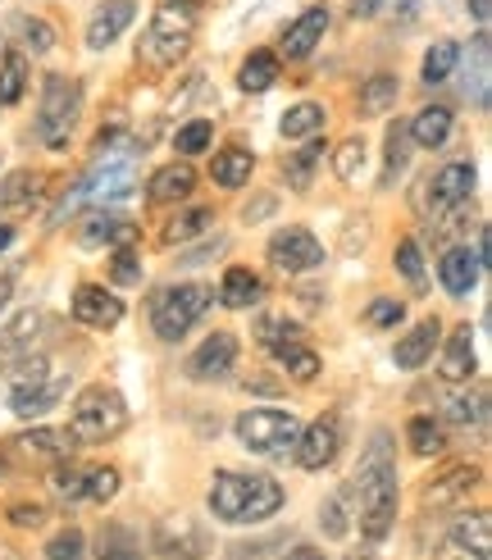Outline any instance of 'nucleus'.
Wrapping results in <instances>:
<instances>
[{
  "label": "nucleus",
  "mask_w": 492,
  "mask_h": 560,
  "mask_svg": "<svg viewBox=\"0 0 492 560\" xmlns=\"http://www.w3.org/2000/svg\"><path fill=\"white\" fill-rule=\"evenodd\" d=\"M470 10H475L479 23H488V10H492V5H488V0H470Z\"/></svg>",
  "instance_id": "nucleus-59"
},
{
  "label": "nucleus",
  "mask_w": 492,
  "mask_h": 560,
  "mask_svg": "<svg viewBox=\"0 0 492 560\" xmlns=\"http://www.w3.org/2000/svg\"><path fill=\"white\" fill-rule=\"evenodd\" d=\"M251 170H256V160H251V151H242V147H224L214 160H210V178L219 183V187H242V183H251Z\"/></svg>",
  "instance_id": "nucleus-26"
},
{
  "label": "nucleus",
  "mask_w": 492,
  "mask_h": 560,
  "mask_svg": "<svg viewBox=\"0 0 492 560\" xmlns=\"http://www.w3.org/2000/svg\"><path fill=\"white\" fill-rule=\"evenodd\" d=\"M82 119V88L65 73H46L42 109H37V142L46 151H69V137Z\"/></svg>",
  "instance_id": "nucleus-4"
},
{
  "label": "nucleus",
  "mask_w": 492,
  "mask_h": 560,
  "mask_svg": "<svg viewBox=\"0 0 492 560\" xmlns=\"http://www.w3.org/2000/svg\"><path fill=\"white\" fill-rule=\"evenodd\" d=\"M33 370H23L19 374V383H14V392H10V410L19 415V419H37V415H46L55 401L69 392V378L65 374H55L50 370V360H27Z\"/></svg>",
  "instance_id": "nucleus-8"
},
{
  "label": "nucleus",
  "mask_w": 492,
  "mask_h": 560,
  "mask_svg": "<svg viewBox=\"0 0 492 560\" xmlns=\"http://www.w3.org/2000/svg\"><path fill=\"white\" fill-rule=\"evenodd\" d=\"M273 82H279V55H273V50H251V55H246L242 73H237V88L260 96V92L273 88Z\"/></svg>",
  "instance_id": "nucleus-25"
},
{
  "label": "nucleus",
  "mask_w": 492,
  "mask_h": 560,
  "mask_svg": "<svg viewBox=\"0 0 492 560\" xmlns=\"http://www.w3.org/2000/svg\"><path fill=\"white\" fill-rule=\"evenodd\" d=\"M355 492H361V534L370 542H383L397 520V460H393V438L374 433L370 446L355 465Z\"/></svg>",
  "instance_id": "nucleus-1"
},
{
  "label": "nucleus",
  "mask_w": 492,
  "mask_h": 560,
  "mask_svg": "<svg viewBox=\"0 0 492 560\" xmlns=\"http://www.w3.org/2000/svg\"><path fill=\"white\" fill-rule=\"evenodd\" d=\"M378 5H383V0H355L351 14H355V19H370V14H378Z\"/></svg>",
  "instance_id": "nucleus-57"
},
{
  "label": "nucleus",
  "mask_w": 492,
  "mask_h": 560,
  "mask_svg": "<svg viewBox=\"0 0 492 560\" xmlns=\"http://www.w3.org/2000/svg\"><path fill=\"white\" fill-rule=\"evenodd\" d=\"M233 365H237V338L233 332H210V338L187 355V378L214 383V378H229Z\"/></svg>",
  "instance_id": "nucleus-12"
},
{
  "label": "nucleus",
  "mask_w": 492,
  "mask_h": 560,
  "mask_svg": "<svg viewBox=\"0 0 492 560\" xmlns=\"http://www.w3.org/2000/svg\"><path fill=\"white\" fill-rule=\"evenodd\" d=\"M479 256L470 246H452L447 256H443V265H437V278H443V288L452 292V296H470L475 292V283H479Z\"/></svg>",
  "instance_id": "nucleus-19"
},
{
  "label": "nucleus",
  "mask_w": 492,
  "mask_h": 560,
  "mask_svg": "<svg viewBox=\"0 0 492 560\" xmlns=\"http://www.w3.org/2000/svg\"><path fill=\"white\" fill-rule=\"evenodd\" d=\"M37 324H42V315H37V311H23L14 324H5V328H0V370H5L10 360L23 351V342H27V338H33V332H37Z\"/></svg>",
  "instance_id": "nucleus-32"
},
{
  "label": "nucleus",
  "mask_w": 492,
  "mask_h": 560,
  "mask_svg": "<svg viewBox=\"0 0 492 560\" xmlns=\"http://www.w3.org/2000/svg\"><path fill=\"white\" fill-rule=\"evenodd\" d=\"M397 78L393 73H374V78H365L361 82V96H355V109H361L365 119H374V115H388V109L397 105Z\"/></svg>",
  "instance_id": "nucleus-27"
},
{
  "label": "nucleus",
  "mask_w": 492,
  "mask_h": 560,
  "mask_svg": "<svg viewBox=\"0 0 492 560\" xmlns=\"http://www.w3.org/2000/svg\"><path fill=\"white\" fill-rule=\"evenodd\" d=\"M401 319H406V305H401V301H388V296L374 301L370 311H365V324H370V328H397Z\"/></svg>",
  "instance_id": "nucleus-50"
},
{
  "label": "nucleus",
  "mask_w": 492,
  "mask_h": 560,
  "mask_svg": "<svg viewBox=\"0 0 492 560\" xmlns=\"http://www.w3.org/2000/svg\"><path fill=\"white\" fill-rule=\"evenodd\" d=\"M301 419L296 415H288V410H246V415H237V424H233V433H237V442L246 446V452H256V456H288L292 446H296V438H301Z\"/></svg>",
  "instance_id": "nucleus-6"
},
{
  "label": "nucleus",
  "mask_w": 492,
  "mask_h": 560,
  "mask_svg": "<svg viewBox=\"0 0 492 560\" xmlns=\"http://www.w3.org/2000/svg\"><path fill=\"white\" fill-rule=\"evenodd\" d=\"M42 187V174L33 170H14L5 183H0V210H10V206H23V201H33Z\"/></svg>",
  "instance_id": "nucleus-39"
},
{
  "label": "nucleus",
  "mask_w": 492,
  "mask_h": 560,
  "mask_svg": "<svg viewBox=\"0 0 492 560\" xmlns=\"http://www.w3.org/2000/svg\"><path fill=\"white\" fill-rule=\"evenodd\" d=\"M437 338H443V319H437V315L420 319V324H415V328H410V332H406V338L397 342V351H393V360H397V370H420V365H429V355H433Z\"/></svg>",
  "instance_id": "nucleus-16"
},
{
  "label": "nucleus",
  "mask_w": 492,
  "mask_h": 560,
  "mask_svg": "<svg viewBox=\"0 0 492 560\" xmlns=\"http://www.w3.org/2000/svg\"><path fill=\"white\" fill-rule=\"evenodd\" d=\"M183 5H201V0H183Z\"/></svg>",
  "instance_id": "nucleus-62"
},
{
  "label": "nucleus",
  "mask_w": 492,
  "mask_h": 560,
  "mask_svg": "<svg viewBox=\"0 0 492 560\" xmlns=\"http://www.w3.org/2000/svg\"><path fill=\"white\" fill-rule=\"evenodd\" d=\"M14 27L23 33V46L33 50V55H46V50H55V27L46 23V19H14Z\"/></svg>",
  "instance_id": "nucleus-42"
},
{
  "label": "nucleus",
  "mask_w": 492,
  "mask_h": 560,
  "mask_svg": "<svg viewBox=\"0 0 492 560\" xmlns=\"http://www.w3.org/2000/svg\"><path fill=\"white\" fill-rule=\"evenodd\" d=\"M82 497H92V501H115L119 497V469H109V465H96V469H82Z\"/></svg>",
  "instance_id": "nucleus-40"
},
{
  "label": "nucleus",
  "mask_w": 492,
  "mask_h": 560,
  "mask_svg": "<svg viewBox=\"0 0 492 560\" xmlns=\"http://www.w3.org/2000/svg\"><path fill=\"white\" fill-rule=\"evenodd\" d=\"M283 560H324V551L319 547H292Z\"/></svg>",
  "instance_id": "nucleus-56"
},
{
  "label": "nucleus",
  "mask_w": 492,
  "mask_h": 560,
  "mask_svg": "<svg viewBox=\"0 0 492 560\" xmlns=\"http://www.w3.org/2000/svg\"><path fill=\"white\" fill-rule=\"evenodd\" d=\"M406 438H410V452L424 456V460L447 452V438H443V429H437L429 415H415V419H410V424H406Z\"/></svg>",
  "instance_id": "nucleus-31"
},
{
  "label": "nucleus",
  "mask_w": 492,
  "mask_h": 560,
  "mask_svg": "<svg viewBox=\"0 0 492 560\" xmlns=\"http://www.w3.org/2000/svg\"><path fill=\"white\" fill-rule=\"evenodd\" d=\"M347 560H378V556H374V551H351Z\"/></svg>",
  "instance_id": "nucleus-61"
},
{
  "label": "nucleus",
  "mask_w": 492,
  "mask_h": 560,
  "mask_svg": "<svg viewBox=\"0 0 492 560\" xmlns=\"http://www.w3.org/2000/svg\"><path fill=\"white\" fill-rule=\"evenodd\" d=\"M447 419H452L456 429L479 424V419H483V397H452L447 401Z\"/></svg>",
  "instance_id": "nucleus-49"
},
{
  "label": "nucleus",
  "mask_w": 492,
  "mask_h": 560,
  "mask_svg": "<svg viewBox=\"0 0 492 560\" xmlns=\"http://www.w3.org/2000/svg\"><path fill=\"white\" fill-rule=\"evenodd\" d=\"M296 465L301 469H324V465H333L338 460V452H342V424H338V415H324V419H315L311 429H301V438H296Z\"/></svg>",
  "instance_id": "nucleus-11"
},
{
  "label": "nucleus",
  "mask_w": 492,
  "mask_h": 560,
  "mask_svg": "<svg viewBox=\"0 0 492 560\" xmlns=\"http://www.w3.org/2000/svg\"><path fill=\"white\" fill-rule=\"evenodd\" d=\"M273 360H279L283 374H288V378H296V383H311V378L319 374V355H315L311 347H301V342H283V347H273Z\"/></svg>",
  "instance_id": "nucleus-29"
},
{
  "label": "nucleus",
  "mask_w": 492,
  "mask_h": 560,
  "mask_svg": "<svg viewBox=\"0 0 492 560\" xmlns=\"http://www.w3.org/2000/svg\"><path fill=\"white\" fill-rule=\"evenodd\" d=\"M265 551H269V542H237L229 551V560H265Z\"/></svg>",
  "instance_id": "nucleus-55"
},
{
  "label": "nucleus",
  "mask_w": 492,
  "mask_h": 560,
  "mask_svg": "<svg viewBox=\"0 0 492 560\" xmlns=\"http://www.w3.org/2000/svg\"><path fill=\"white\" fill-rule=\"evenodd\" d=\"M191 187H197V174H191V164L174 160V164H164V170L151 174V187H147V201L151 206H178L191 196Z\"/></svg>",
  "instance_id": "nucleus-18"
},
{
  "label": "nucleus",
  "mask_w": 492,
  "mask_h": 560,
  "mask_svg": "<svg viewBox=\"0 0 492 560\" xmlns=\"http://www.w3.org/2000/svg\"><path fill=\"white\" fill-rule=\"evenodd\" d=\"M269 265L283 273H311L324 265V246L306 229H279L269 237Z\"/></svg>",
  "instance_id": "nucleus-10"
},
{
  "label": "nucleus",
  "mask_w": 492,
  "mask_h": 560,
  "mask_svg": "<svg viewBox=\"0 0 492 560\" xmlns=\"http://www.w3.org/2000/svg\"><path fill=\"white\" fill-rule=\"evenodd\" d=\"M328 33V10H306V14H301L292 27H288V33H283V55H288V60H306V55L319 46V37Z\"/></svg>",
  "instance_id": "nucleus-20"
},
{
  "label": "nucleus",
  "mask_w": 492,
  "mask_h": 560,
  "mask_svg": "<svg viewBox=\"0 0 492 560\" xmlns=\"http://www.w3.org/2000/svg\"><path fill=\"white\" fill-rule=\"evenodd\" d=\"M406 137H410L415 147H424V151L447 147V137H452V109H447V105H429V109H420V115L406 124Z\"/></svg>",
  "instance_id": "nucleus-21"
},
{
  "label": "nucleus",
  "mask_w": 492,
  "mask_h": 560,
  "mask_svg": "<svg viewBox=\"0 0 492 560\" xmlns=\"http://www.w3.org/2000/svg\"><path fill=\"white\" fill-rule=\"evenodd\" d=\"M319 524H324V534L328 538H342L347 534V492H333V497H328L324 501V511H319Z\"/></svg>",
  "instance_id": "nucleus-48"
},
{
  "label": "nucleus",
  "mask_w": 492,
  "mask_h": 560,
  "mask_svg": "<svg viewBox=\"0 0 492 560\" xmlns=\"http://www.w3.org/2000/svg\"><path fill=\"white\" fill-rule=\"evenodd\" d=\"M470 191H475V164H447L443 174H433V178H429V191H424V210H429V219L456 210L460 201H470Z\"/></svg>",
  "instance_id": "nucleus-13"
},
{
  "label": "nucleus",
  "mask_w": 492,
  "mask_h": 560,
  "mask_svg": "<svg viewBox=\"0 0 492 560\" xmlns=\"http://www.w3.org/2000/svg\"><path fill=\"white\" fill-rule=\"evenodd\" d=\"M10 520H14L19 528H37V524L46 520V511H42V506H14V511H10Z\"/></svg>",
  "instance_id": "nucleus-54"
},
{
  "label": "nucleus",
  "mask_w": 492,
  "mask_h": 560,
  "mask_svg": "<svg viewBox=\"0 0 492 560\" xmlns=\"http://www.w3.org/2000/svg\"><path fill=\"white\" fill-rule=\"evenodd\" d=\"M488 528H492V524H488V515H475V520L456 524V528H452V538H447L452 560H488V547H492Z\"/></svg>",
  "instance_id": "nucleus-24"
},
{
  "label": "nucleus",
  "mask_w": 492,
  "mask_h": 560,
  "mask_svg": "<svg viewBox=\"0 0 492 560\" xmlns=\"http://www.w3.org/2000/svg\"><path fill=\"white\" fill-rule=\"evenodd\" d=\"M206 311H210V288H201V283L164 288L151 305V328H155L160 342H178V338H187V328Z\"/></svg>",
  "instance_id": "nucleus-7"
},
{
  "label": "nucleus",
  "mask_w": 492,
  "mask_h": 560,
  "mask_svg": "<svg viewBox=\"0 0 492 560\" xmlns=\"http://www.w3.org/2000/svg\"><path fill=\"white\" fill-rule=\"evenodd\" d=\"M128 429V406L115 387L92 383L78 392V401L69 410V438L78 442H109Z\"/></svg>",
  "instance_id": "nucleus-5"
},
{
  "label": "nucleus",
  "mask_w": 492,
  "mask_h": 560,
  "mask_svg": "<svg viewBox=\"0 0 492 560\" xmlns=\"http://www.w3.org/2000/svg\"><path fill=\"white\" fill-rule=\"evenodd\" d=\"M69 433H55V429H33V433H19L14 446L23 456H65L69 452Z\"/></svg>",
  "instance_id": "nucleus-35"
},
{
  "label": "nucleus",
  "mask_w": 492,
  "mask_h": 560,
  "mask_svg": "<svg viewBox=\"0 0 492 560\" xmlns=\"http://www.w3.org/2000/svg\"><path fill=\"white\" fill-rule=\"evenodd\" d=\"M319 155H324V151H319V142H315V147H306L301 155H288V160H283V174H288V183H292L296 191L311 187V170H315Z\"/></svg>",
  "instance_id": "nucleus-46"
},
{
  "label": "nucleus",
  "mask_w": 492,
  "mask_h": 560,
  "mask_svg": "<svg viewBox=\"0 0 492 560\" xmlns=\"http://www.w3.org/2000/svg\"><path fill=\"white\" fill-rule=\"evenodd\" d=\"M210 219H214V210H206V206H197V210H183V214H174L169 223H164V246H174V242H187V237H197V233H206L210 229Z\"/></svg>",
  "instance_id": "nucleus-34"
},
{
  "label": "nucleus",
  "mask_w": 492,
  "mask_h": 560,
  "mask_svg": "<svg viewBox=\"0 0 492 560\" xmlns=\"http://www.w3.org/2000/svg\"><path fill=\"white\" fill-rule=\"evenodd\" d=\"M333 170H338L342 183L361 178V170H365V142H361V137H347V142L333 151Z\"/></svg>",
  "instance_id": "nucleus-41"
},
{
  "label": "nucleus",
  "mask_w": 492,
  "mask_h": 560,
  "mask_svg": "<svg viewBox=\"0 0 492 560\" xmlns=\"http://www.w3.org/2000/svg\"><path fill=\"white\" fill-rule=\"evenodd\" d=\"M210 534L206 524H197L191 515H169L155 524V551L164 560H206L210 556Z\"/></svg>",
  "instance_id": "nucleus-9"
},
{
  "label": "nucleus",
  "mask_w": 492,
  "mask_h": 560,
  "mask_svg": "<svg viewBox=\"0 0 492 560\" xmlns=\"http://www.w3.org/2000/svg\"><path fill=\"white\" fill-rule=\"evenodd\" d=\"M210 511L219 524H265L283 511V488L269 474L219 469L210 483Z\"/></svg>",
  "instance_id": "nucleus-2"
},
{
  "label": "nucleus",
  "mask_w": 492,
  "mask_h": 560,
  "mask_svg": "<svg viewBox=\"0 0 492 560\" xmlns=\"http://www.w3.org/2000/svg\"><path fill=\"white\" fill-rule=\"evenodd\" d=\"M10 296H14V273H0V311L10 305Z\"/></svg>",
  "instance_id": "nucleus-58"
},
{
  "label": "nucleus",
  "mask_w": 492,
  "mask_h": 560,
  "mask_svg": "<svg viewBox=\"0 0 492 560\" xmlns=\"http://www.w3.org/2000/svg\"><path fill=\"white\" fill-rule=\"evenodd\" d=\"M410 160V137H406V124H388V155H383V187H393L397 174L406 170Z\"/></svg>",
  "instance_id": "nucleus-37"
},
{
  "label": "nucleus",
  "mask_w": 492,
  "mask_h": 560,
  "mask_svg": "<svg viewBox=\"0 0 492 560\" xmlns=\"http://www.w3.org/2000/svg\"><path fill=\"white\" fill-rule=\"evenodd\" d=\"M87 556V538L78 528H60L50 542H46V560H82Z\"/></svg>",
  "instance_id": "nucleus-44"
},
{
  "label": "nucleus",
  "mask_w": 492,
  "mask_h": 560,
  "mask_svg": "<svg viewBox=\"0 0 492 560\" xmlns=\"http://www.w3.org/2000/svg\"><path fill=\"white\" fill-rule=\"evenodd\" d=\"M260 296H265L260 273H256V269H246V265H233V269L224 273V283H219V301H224L229 311H251Z\"/></svg>",
  "instance_id": "nucleus-22"
},
{
  "label": "nucleus",
  "mask_w": 492,
  "mask_h": 560,
  "mask_svg": "<svg viewBox=\"0 0 492 560\" xmlns=\"http://www.w3.org/2000/svg\"><path fill=\"white\" fill-rule=\"evenodd\" d=\"M27 88V60L19 50H10L5 60H0V105H14Z\"/></svg>",
  "instance_id": "nucleus-38"
},
{
  "label": "nucleus",
  "mask_w": 492,
  "mask_h": 560,
  "mask_svg": "<svg viewBox=\"0 0 492 560\" xmlns=\"http://www.w3.org/2000/svg\"><path fill=\"white\" fill-rule=\"evenodd\" d=\"M132 19H137L132 0H105V5L92 14V23H87V46L92 50H109V46H115L128 33Z\"/></svg>",
  "instance_id": "nucleus-15"
},
{
  "label": "nucleus",
  "mask_w": 492,
  "mask_h": 560,
  "mask_svg": "<svg viewBox=\"0 0 492 560\" xmlns=\"http://www.w3.org/2000/svg\"><path fill=\"white\" fill-rule=\"evenodd\" d=\"M214 142V128H210V119H197V124H187V128H178V155H201L206 147Z\"/></svg>",
  "instance_id": "nucleus-47"
},
{
  "label": "nucleus",
  "mask_w": 492,
  "mask_h": 560,
  "mask_svg": "<svg viewBox=\"0 0 492 560\" xmlns=\"http://www.w3.org/2000/svg\"><path fill=\"white\" fill-rule=\"evenodd\" d=\"M437 374H443L447 383H470L475 378V338H470V324L452 332L443 360H437Z\"/></svg>",
  "instance_id": "nucleus-23"
},
{
  "label": "nucleus",
  "mask_w": 492,
  "mask_h": 560,
  "mask_svg": "<svg viewBox=\"0 0 492 560\" xmlns=\"http://www.w3.org/2000/svg\"><path fill=\"white\" fill-rule=\"evenodd\" d=\"M96 560H142V542H137V534L128 524H101Z\"/></svg>",
  "instance_id": "nucleus-28"
},
{
  "label": "nucleus",
  "mask_w": 492,
  "mask_h": 560,
  "mask_svg": "<svg viewBox=\"0 0 492 560\" xmlns=\"http://www.w3.org/2000/svg\"><path fill=\"white\" fill-rule=\"evenodd\" d=\"M191 33H197V5H183V0H164V5L151 14V27L142 37V60L155 69L178 65L191 50Z\"/></svg>",
  "instance_id": "nucleus-3"
},
{
  "label": "nucleus",
  "mask_w": 492,
  "mask_h": 560,
  "mask_svg": "<svg viewBox=\"0 0 492 560\" xmlns=\"http://www.w3.org/2000/svg\"><path fill=\"white\" fill-rule=\"evenodd\" d=\"M50 488L60 492V497H82V469H73V465H60L50 474Z\"/></svg>",
  "instance_id": "nucleus-53"
},
{
  "label": "nucleus",
  "mask_w": 492,
  "mask_h": 560,
  "mask_svg": "<svg viewBox=\"0 0 492 560\" xmlns=\"http://www.w3.org/2000/svg\"><path fill=\"white\" fill-rule=\"evenodd\" d=\"M283 137L288 142H296V137H311V132H319L324 128V105H315V101H301V105H292L288 115H283Z\"/></svg>",
  "instance_id": "nucleus-33"
},
{
  "label": "nucleus",
  "mask_w": 492,
  "mask_h": 560,
  "mask_svg": "<svg viewBox=\"0 0 492 560\" xmlns=\"http://www.w3.org/2000/svg\"><path fill=\"white\" fill-rule=\"evenodd\" d=\"M460 65V46L456 42H433L424 55V82H447Z\"/></svg>",
  "instance_id": "nucleus-36"
},
{
  "label": "nucleus",
  "mask_w": 492,
  "mask_h": 560,
  "mask_svg": "<svg viewBox=\"0 0 492 560\" xmlns=\"http://www.w3.org/2000/svg\"><path fill=\"white\" fill-rule=\"evenodd\" d=\"M73 319L87 324V328H115L124 319V301L115 292L96 288V283H82L73 292Z\"/></svg>",
  "instance_id": "nucleus-14"
},
{
  "label": "nucleus",
  "mask_w": 492,
  "mask_h": 560,
  "mask_svg": "<svg viewBox=\"0 0 492 560\" xmlns=\"http://www.w3.org/2000/svg\"><path fill=\"white\" fill-rule=\"evenodd\" d=\"M256 338L273 351V347H283V342H301V328L292 319H279V315H265L260 328H256Z\"/></svg>",
  "instance_id": "nucleus-45"
},
{
  "label": "nucleus",
  "mask_w": 492,
  "mask_h": 560,
  "mask_svg": "<svg viewBox=\"0 0 492 560\" xmlns=\"http://www.w3.org/2000/svg\"><path fill=\"white\" fill-rule=\"evenodd\" d=\"M115 283L119 288L142 283V256H137L132 246H119V256H115Z\"/></svg>",
  "instance_id": "nucleus-51"
},
{
  "label": "nucleus",
  "mask_w": 492,
  "mask_h": 560,
  "mask_svg": "<svg viewBox=\"0 0 492 560\" xmlns=\"http://www.w3.org/2000/svg\"><path fill=\"white\" fill-rule=\"evenodd\" d=\"M475 483H479V469L456 465V469H447V474H443V483H429V488H424V501H429V506H447L452 497L470 492Z\"/></svg>",
  "instance_id": "nucleus-30"
},
{
  "label": "nucleus",
  "mask_w": 492,
  "mask_h": 560,
  "mask_svg": "<svg viewBox=\"0 0 492 560\" xmlns=\"http://www.w3.org/2000/svg\"><path fill=\"white\" fill-rule=\"evenodd\" d=\"M475 105H488V33L475 42Z\"/></svg>",
  "instance_id": "nucleus-52"
},
{
  "label": "nucleus",
  "mask_w": 492,
  "mask_h": 560,
  "mask_svg": "<svg viewBox=\"0 0 492 560\" xmlns=\"http://www.w3.org/2000/svg\"><path fill=\"white\" fill-rule=\"evenodd\" d=\"M137 242V223L115 214V210H92L82 223V246H132Z\"/></svg>",
  "instance_id": "nucleus-17"
},
{
  "label": "nucleus",
  "mask_w": 492,
  "mask_h": 560,
  "mask_svg": "<svg viewBox=\"0 0 492 560\" xmlns=\"http://www.w3.org/2000/svg\"><path fill=\"white\" fill-rule=\"evenodd\" d=\"M14 242V229H10V223H0V250H5Z\"/></svg>",
  "instance_id": "nucleus-60"
},
{
  "label": "nucleus",
  "mask_w": 492,
  "mask_h": 560,
  "mask_svg": "<svg viewBox=\"0 0 492 560\" xmlns=\"http://www.w3.org/2000/svg\"><path fill=\"white\" fill-rule=\"evenodd\" d=\"M397 269H401V278H406L410 288L424 292V256H420V242L406 237V242L397 246Z\"/></svg>",
  "instance_id": "nucleus-43"
}]
</instances>
